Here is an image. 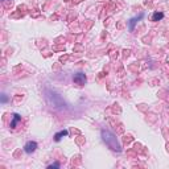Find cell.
Instances as JSON below:
<instances>
[{"instance_id":"8","label":"cell","mask_w":169,"mask_h":169,"mask_svg":"<svg viewBox=\"0 0 169 169\" xmlns=\"http://www.w3.org/2000/svg\"><path fill=\"white\" fill-rule=\"evenodd\" d=\"M49 169H52V168H60V164L58 163H54V164H50V165H48Z\"/></svg>"},{"instance_id":"7","label":"cell","mask_w":169,"mask_h":169,"mask_svg":"<svg viewBox=\"0 0 169 169\" xmlns=\"http://www.w3.org/2000/svg\"><path fill=\"white\" fill-rule=\"evenodd\" d=\"M164 17V13L163 12H155V13L152 15V21H159Z\"/></svg>"},{"instance_id":"3","label":"cell","mask_w":169,"mask_h":169,"mask_svg":"<svg viewBox=\"0 0 169 169\" xmlns=\"http://www.w3.org/2000/svg\"><path fill=\"white\" fill-rule=\"evenodd\" d=\"M37 143L36 141H28V143L24 145V151L28 153V155H31V153H33V152L37 149Z\"/></svg>"},{"instance_id":"2","label":"cell","mask_w":169,"mask_h":169,"mask_svg":"<svg viewBox=\"0 0 169 169\" xmlns=\"http://www.w3.org/2000/svg\"><path fill=\"white\" fill-rule=\"evenodd\" d=\"M73 81H74L75 85L83 86V85L86 83V75L83 74V73H77V74H74V77H73Z\"/></svg>"},{"instance_id":"4","label":"cell","mask_w":169,"mask_h":169,"mask_svg":"<svg viewBox=\"0 0 169 169\" xmlns=\"http://www.w3.org/2000/svg\"><path fill=\"white\" fill-rule=\"evenodd\" d=\"M143 17H144V15H143V13H140V15L138 16V17L131 19V20H129V31H134V29H135V24L138 23L139 20H141Z\"/></svg>"},{"instance_id":"1","label":"cell","mask_w":169,"mask_h":169,"mask_svg":"<svg viewBox=\"0 0 169 169\" xmlns=\"http://www.w3.org/2000/svg\"><path fill=\"white\" fill-rule=\"evenodd\" d=\"M102 139L106 143V145L108 148H111L115 152H122V145L119 143V140L116 139L114 134L111 131H107V129H102Z\"/></svg>"},{"instance_id":"6","label":"cell","mask_w":169,"mask_h":169,"mask_svg":"<svg viewBox=\"0 0 169 169\" xmlns=\"http://www.w3.org/2000/svg\"><path fill=\"white\" fill-rule=\"evenodd\" d=\"M69 134V132H67V129H63V131H60V132H57V134H56V136H54V139H56V141H60L61 139L63 138V136H66V135Z\"/></svg>"},{"instance_id":"5","label":"cell","mask_w":169,"mask_h":169,"mask_svg":"<svg viewBox=\"0 0 169 169\" xmlns=\"http://www.w3.org/2000/svg\"><path fill=\"white\" fill-rule=\"evenodd\" d=\"M21 120V116L19 114H13V119H12L11 122V127L12 128H16V126L19 124V122Z\"/></svg>"},{"instance_id":"9","label":"cell","mask_w":169,"mask_h":169,"mask_svg":"<svg viewBox=\"0 0 169 169\" xmlns=\"http://www.w3.org/2000/svg\"><path fill=\"white\" fill-rule=\"evenodd\" d=\"M7 99H8V98H7V95H6V94H3V99H1V100H3V103H6Z\"/></svg>"}]
</instances>
